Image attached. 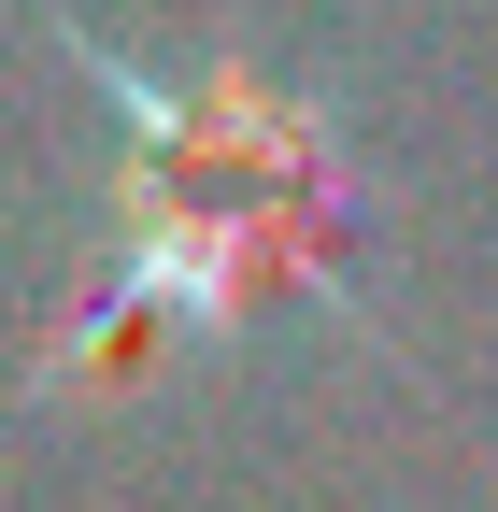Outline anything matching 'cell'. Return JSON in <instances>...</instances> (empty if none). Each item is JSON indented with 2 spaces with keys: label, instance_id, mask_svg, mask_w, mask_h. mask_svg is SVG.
Listing matches in <instances>:
<instances>
[{
  "label": "cell",
  "instance_id": "obj_1",
  "mask_svg": "<svg viewBox=\"0 0 498 512\" xmlns=\"http://www.w3.org/2000/svg\"><path fill=\"white\" fill-rule=\"evenodd\" d=\"M129 86V72H114ZM143 114V256L129 271L185 313L271 299V285H328L342 256V171L257 72H200V86H129Z\"/></svg>",
  "mask_w": 498,
  "mask_h": 512
}]
</instances>
